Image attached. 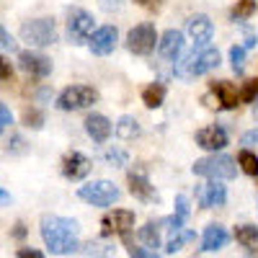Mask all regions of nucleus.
<instances>
[{"instance_id":"f257e3e1","label":"nucleus","mask_w":258,"mask_h":258,"mask_svg":"<svg viewBox=\"0 0 258 258\" xmlns=\"http://www.w3.org/2000/svg\"><path fill=\"white\" fill-rule=\"evenodd\" d=\"M41 240L49 248V253L54 255H73L75 250H80V225L70 217H57V214H44L41 217Z\"/></svg>"},{"instance_id":"f03ea898","label":"nucleus","mask_w":258,"mask_h":258,"mask_svg":"<svg viewBox=\"0 0 258 258\" xmlns=\"http://www.w3.org/2000/svg\"><path fill=\"white\" fill-rule=\"evenodd\" d=\"M220 64V49L214 47H199L194 49L191 54H186L183 59L176 62V75L181 80H191L197 75H204L209 70H214Z\"/></svg>"},{"instance_id":"7ed1b4c3","label":"nucleus","mask_w":258,"mask_h":258,"mask_svg":"<svg viewBox=\"0 0 258 258\" xmlns=\"http://www.w3.org/2000/svg\"><path fill=\"white\" fill-rule=\"evenodd\" d=\"M191 170H194V176H202V178H209V181H230V178L238 176V165H235V160L225 153H214V155L197 160Z\"/></svg>"},{"instance_id":"20e7f679","label":"nucleus","mask_w":258,"mask_h":258,"mask_svg":"<svg viewBox=\"0 0 258 258\" xmlns=\"http://www.w3.org/2000/svg\"><path fill=\"white\" fill-rule=\"evenodd\" d=\"M21 39L29 47H49L57 41V26L52 18H34L21 24Z\"/></svg>"},{"instance_id":"39448f33","label":"nucleus","mask_w":258,"mask_h":258,"mask_svg":"<svg viewBox=\"0 0 258 258\" xmlns=\"http://www.w3.org/2000/svg\"><path fill=\"white\" fill-rule=\"evenodd\" d=\"M98 101V91L91 85H70L57 96V109L62 111H80Z\"/></svg>"},{"instance_id":"423d86ee","label":"nucleus","mask_w":258,"mask_h":258,"mask_svg":"<svg viewBox=\"0 0 258 258\" xmlns=\"http://www.w3.org/2000/svg\"><path fill=\"white\" fill-rule=\"evenodd\" d=\"M78 197H80L83 202L93 204V207H111V204L119 199V188H116L111 181L101 178V181H91V183L80 186V188H78Z\"/></svg>"},{"instance_id":"0eeeda50","label":"nucleus","mask_w":258,"mask_h":258,"mask_svg":"<svg viewBox=\"0 0 258 258\" xmlns=\"http://www.w3.org/2000/svg\"><path fill=\"white\" fill-rule=\"evenodd\" d=\"M158 41H160V36H158V31H155L153 24H140V26H135L132 31L126 34V49L132 52V54L145 57L150 52H155Z\"/></svg>"},{"instance_id":"6e6552de","label":"nucleus","mask_w":258,"mask_h":258,"mask_svg":"<svg viewBox=\"0 0 258 258\" xmlns=\"http://www.w3.org/2000/svg\"><path fill=\"white\" fill-rule=\"evenodd\" d=\"M93 16L83 8H68V36L73 44H83V41H91L93 36Z\"/></svg>"},{"instance_id":"1a4fd4ad","label":"nucleus","mask_w":258,"mask_h":258,"mask_svg":"<svg viewBox=\"0 0 258 258\" xmlns=\"http://www.w3.org/2000/svg\"><path fill=\"white\" fill-rule=\"evenodd\" d=\"M18 64H21V70H24L26 75H31V78H47L52 73V59L47 54H41V52H34V49L21 52Z\"/></svg>"},{"instance_id":"9d476101","label":"nucleus","mask_w":258,"mask_h":258,"mask_svg":"<svg viewBox=\"0 0 258 258\" xmlns=\"http://www.w3.org/2000/svg\"><path fill=\"white\" fill-rule=\"evenodd\" d=\"M91 158L88 155H83L78 153V150H73V153H68L62 158V176L68 178V181H80L91 173Z\"/></svg>"},{"instance_id":"9b49d317","label":"nucleus","mask_w":258,"mask_h":258,"mask_svg":"<svg viewBox=\"0 0 258 258\" xmlns=\"http://www.w3.org/2000/svg\"><path fill=\"white\" fill-rule=\"evenodd\" d=\"M186 34H188V39H191L197 47H207L209 41H212V34H214V26H212L209 16H204V13L191 16V18L186 21Z\"/></svg>"},{"instance_id":"f8f14e48","label":"nucleus","mask_w":258,"mask_h":258,"mask_svg":"<svg viewBox=\"0 0 258 258\" xmlns=\"http://www.w3.org/2000/svg\"><path fill=\"white\" fill-rule=\"evenodd\" d=\"M126 181H129V194H132L135 199H140L145 204L158 202V191H155L153 183L147 181V176L142 173V170H132V173L126 176Z\"/></svg>"},{"instance_id":"ddd939ff","label":"nucleus","mask_w":258,"mask_h":258,"mask_svg":"<svg viewBox=\"0 0 258 258\" xmlns=\"http://www.w3.org/2000/svg\"><path fill=\"white\" fill-rule=\"evenodd\" d=\"M197 202L204 209H214V207H222L227 202V188L220 181H209L204 186L197 188Z\"/></svg>"},{"instance_id":"4468645a","label":"nucleus","mask_w":258,"mask_h":258,"mask_svg":"<svg viewBox=\"0 0 258 258\" xmlns=\"http://www.w3.org/2000/svg\"><path fill=\"white\" fill-rule=\"evenodd\" d=\"M181 52H183V34L176 29H168L158 41V54L168 62H178Z\"/></svg>"},{"instance_id":"2eb2a0df","label":"nucleus","mask_w":258,"mask_h":258,"mask_svg":"<svg viewBox=\"0 0 258 258\" xmlns=\"http://www.w3.org/2000/svg\"><path fill=\"white\" fill-rule=\"evenodd\" d=\"M116 39H119L116 26H101V29H96V34H93L91 41H88V44H91V52L98 54V57L111 54L114 47H116Z\"/></svg>"},{"instance_id":"dca6fc26","label":"nucleus","mask_w":258,"mask_h":258,"mask_svg":"<svg viewBox=\"0 0 258 258\" xmlns=\"http://www.w3.org/2000/svg\"><path fill=\"white\" fill-rule=\"evenodd\" d=\"M101 225H103V235H111V232L126 235L129 227H135V212L132 209H114L111 214H106Z\"/></svg>"},{"instance_id":"f3484780","label":"nucleus","mask_w":258,"mask_h":258,"mask_svg":"<svg viewBox=\"0 0 258 258\" xmlns=\"http://www.w3.org/2000/svg\"><path fill=\"white\" fill-rule=\"evenodd\" d=\"M197 145L204 147V150H212V153H220V150L227 147V132L222 126L212 124V126H204L197 132Z\"/></svg>"},{"instance_id":"a211bd4d","label":"nucleus","mask_w":258,"mask_h":258,"mask_svg":"<svg viewBox=\"0 0 258 258\" xmlns=\"http://www.w3.org/2000/svg\"><path fill=\"white\" fill-rule=\"evenodd\" d=\"M212 93L217 96V103L222 106V109H238L240 106V93H238V88H235L232 83H227V80H214L212 83Z\"/></svg>"},{"instance_id":"6ab92c4d","label":"nucleus","mask_w":258,"mask_h":258,"mask_svg":"<svg viewBox=\"0 0 258 258\" xmlns=\"http://www.w3.org/2000/svg\"><path fill=\"white\" fill-rule=\"evenodd\" d=\"M85 132H88V137L93 140V142H106L111 137V132H114V126H111V121L106 119L103 114H91V116H85Z\"/></svg>"},{"instance_id":"aec40b11","label":"nucleus","mask_w":258,"mask_h":258,"mask_svg":"<svg viewBox=\"0 0 258 258\" xmlns=\"http://www.w3.org/2000/svg\"><path fill=\"white\" fill-rule=\"evenodd\" d=\"M227 240H230V235H227V230L222 227V225H209L207 230H204V238H202V250H207V253H212V250H220V248H225L227 245Z\"/></svg>"},{"instance_id":"412c9836","label":"nucleus","mask_w":258,"mask_h":258,"mask_svg":"<svg viewBox=\"0 0 258 258\" xmlns=\"http://www.w3.org/2000/svg\"><path fill=\"white\" fill-rule=\"evenodd\" d=\"M114 132H116V137L119 140H137L140 137V124H137V119L135 116H119V121L114 124Z\"/></svg>"},{"instance_id":"4be33fe9","label":"nucleus","mask_w":258,"mask_h":258,"mask_svg":"<svg viewBox=\"0 0 258 258\" xmlns=\"http://www.w3.org/2000/svg\"><path fill=\"white\" fill-rule=\"evenodd\" d=\"M163 98H165V85L163 83H150L147 88L142 91V103L147 109H158L163 106Z\"/></svg>"},{"instance_id":"5701e85b","label":"nucleus","mask_w":258,"mask_h":258,"mask_svg":"<svg viewBox=\"0 0 258 258\" xmlns=\"http://www.w3.org/2000/svg\"><path fill=\"white\" fill-rule=\"evenodd\" d=\"M197 240V232L194 230H178V232H173L168 238V243H165V253H176V250H181L183 245H188V243H194Z\"/></svg>"},{"instance_id":"b1692460","label":"nucleus","mask_w":258,"mask_h":258,"mask_svg":"<svg viewBox=\"0 0 258 258\" xmlns=\"http://www.w3.org/2000/svg\"><path fill=\"white\" fill-rule=\"evenodd\" d=\"M235 240H238L240 245H245V248L258 245V227H253V225H240V227H235Z\"/></svg>"},{"instance_id":"393cba45","label":"nucleus","mask_w":258,"mask_h":258,"mask_svg":"<svg viewBox=\"0 0 258 258\" xmlns=\"http://www.w3.org/2000/svg\"><path fill=\"white\" fill-rule=\"evenodd\" d=\"M140 240H142L147 248H160V230H158V222H147L145 227H140Z\"/></svg>"},{"instance_id":"a878e982","label":"nucleus","mask_w":258,"mask_h":258,"mask_svg":"<svg viewBox=\"0 0 258 258\" xmlns=\"http://www.w3.org/2000/svg\"><path fill=\"white\" fill-rule=\"evenodd\" d=\"M255 11H258L255 0H238V3H235V8H232V18H235V21H245V18H250Z\"/></svg>"},{"instance_id":"bb28decb","label":"nucleus","mask_w":258,"mask_h":258,"mask_svg":"<svg viewBox=\"0 0 258 258\" xmlns=\"http://www.w3.org/2000/svg\"><path fill=\"white\" fill-rule=\"evenodd\" d=\"M238 165L245 170L248 176H258V158L250 153V150H240V155H238Z\"/></svg>"},{"instance_id":"cd10ccee","label":"nucleus","mask_w":258,"mask_h":258,"mask_svg":"<svg viewBox=\"0 0 258 258\" xmlns=\"http://www.w3.org/2000/svg\"><path fill=\"white\" fill-rule=\"evenodd\" d=\"M83 253H85V255H96V258H111V255H114V248L106 245V243H98V240H96V243L91 240L88 245L83 248Z\"/></svg>"},{"instance_id":"c85d7f7f","label":"nucleus","mask_w":258,"mask_h":258,"mask_svg":"<svg viewBox=\"0 0 258 258\" xmlns=\"http://www.w3.org/2000/svg\"><path fill=\"white\" fill-rule=\"evenodd\" d=\"M230 62H232V73L243 75V70H245V47H232L230 49Z\"/></svg>"},{"instance_id":"c756f323","label":"nucleus","mask_w":258,"mask_h":258,"mask_svg":"<svg viewBox=\"0 0 258 258\" xmlns=\"http://www.w3.org/2000/svg\"><path fill=\"white\" fill-rule=\"evenodd\" d=\"M24 124L29 129H41L44 126V114H41L39 109H26L24 111Z\"/></svg>"},{"instance_id":"7c9ffc66","label":"nucleus","mask_w":258,"mask_h":258,"mask_svg":"<svg viewBox=\"0 0 258 258\" xmlns=\"http://www.w3.org/2000/svg\"><path fill=\"white\" fill-rule=\"evenodd\" d=\"M240 98H243L245 103H255V101H258V78H253V80H248V83L243 85Z\"/></svg>"},{"instance_id":"2f4dec72","label":"nucleus","mask_w":258,"mask_h":258,"mask_svg":"<svg viewBox=\"0 0 258 258\" xmlns=\"http://www.w3.org/2000/svg\"><path fill=\"white\" fill-rule=\"evenodd\" d=\"M6 150L11 155H24L26 153V140L21 137V135H11V140L6 142Z\"/></svg>"},{"instance_id":"473e14b6","label":"nucleus","mask_w":258,"mask_h":258,"mask_svg":"<svg viewBox=\"0 0 258 258\" xmlns=\"http://www.w3.org/2000/svg\"><path fill=\"white\" fill-rule=\"evenodd\" d=\"M126 153L124 150H109V153H106V163L109 165H126Z\"/></svg>"},{"instance_id":"72a5a7b5","label":"nucleus","mask_w":258,"mask_h":258,"mask_svg":"<svg viewBox=\"0 0 258 258\" xmlns=\"http://www.w3.org/2000/svg\"><path fill=\"white\" fill-rule=\"evenodd\" d=\"M173 214H178V217L186 222V217H188V199L183 197V194H181V197H176V212Z\"/></svg>"},{"instance_id":"f704fd0d","label":"nucleus","mask_w":258,"mask_h":258,"mask_svg":"<svg viewBox=\"0 0 258 258\" xmlns=\"http://www.w3.org/2000/svg\"><path fill=\"white\" fill-rule=\"evenodd\" d=\"M0 39H3V49H6V52H16V49H18L16 39L11 36V31H8V29H0Z\"/></svg>"},{"instance_id":"c9c22d12","label":"nucleus","mask_w":258,"mask_h":258,"mask_svg":"<svg viewBox=\"0 0 258 258\" xmlns=\"http://www.w3.org/2000/svg\"><path fill=\"white\" fill-rule=\"evenodd\" d=\"M121 6H124V0H98V8L106 11V13H114V11H119Z\"/></svg>"},{"instance_id":"e433bc0d","label":"nucleus","mask_w":258,"mask_h":258,"mask_svg":"<svg viewBox=\"0 0 258 258\" xmlns=\"http://www.w3.org/2000/svg\"><path fill=\"white\" fill-rule=\"evenodd\" d=\"M13 124V116H11V109H8V106L3 103V106H0V126H3V129H8Z\"/></svg>"},{"instance_id":"4c0bfd02","label":"nucleus","mask_w":258,"mask_h":258,"mask_svg":"<svg viewBox=\"0 0 258 258\" xmlns=\"http://www.w3.org/2000/svg\"><path fill=\"white\" fill-rule=\"evenodd\" d=\"M129 255L132 258H158V253L147 250V248H129Z\"/></svg>"},{"instance_id":"58836bf2","label":"nucleus","mask_w":258,"mask_h":258,"mask_svg":"<svg viewBox=\"0 0 258 258\" xmlns=\"http://www.w3.org/2000/svg\"><path fill=\"white\" fill-rule=\"evenodd\" d=\"M18 258H44V253L36 248H18Z\"/></svg>"},{"instance_id":"ea45409f","label":"nucleus","mask_w":258,"mask_h":258,"mask_svg":"<svg viewBox=\"0 0 258 258\" xmlns=\"http://www.w3.org/2000/svg\"><path fill=\"white\" fill-rule=\"evenodd\" d=\"M243 34H245V44H243L245 49H250V47H255V44H258V36H255L250 29H245V26H243Z\"/></svg>"},{"instance_id":"a19ab883","label":"nucleus","mask_w":258,"mask_h":258,"mask_svg":"<svg viewBox=\"0 0 258 258\" xmlns=\"http://www.w3.org/2000/svg\"><path fill=\"white\" fill-rule=\"evenodd\" d=\"M240 142H243V145H258V129H253V132H245Z\"/></svg>"},{"instance_id":"79ce46f5","label":"nucleus","mask_w":258,"mask_h":258,"mask_svg":"<svg viewBox=\"0 0 258 258\" xmlns=\"http://www.w3.org/2000/svg\"><path fill=\"white\" fill-rule=\"evenodd\" d=\"M0 70H3V83H11V78H13V70H11V64L3 59L0 62Z\"/></svg>"},{"instance_id":"37998d69","label":"nucleus","mask_w":258,"mask_h":258,"mask_svg":"<svg viewBox=\"0 0 258 258\" xmlns=\"http://www.w3.org/2000/svg\"><path fill=\"white\" fill-rule=\"evenodd\" d=\"M137 3H140L142 8H147V11H155V8L160 6V0H137Z\"/></svg>"},{"instance_id":"c03bdc74","label":"nucleus","mask_w":258,"mask_h":258,"mask_svg":"<svg viewBox=\"0 0 258 258\" xmlns=\"http://www.w3.org/2000/svg\"><path fill=\"white\" fill-rule=\"evenodd\" d=\"M24 235H26V227L18 222V225H16V230H13V238H24Z\"/></svg>"},{"instance_id":"a18cd8bd","label":"nucleus","mask_w":258,"mask_h":258,"mask_svg":"<svg viewBox=\"0 0 258 258\" xmlns=\"http://www.w3.org/2000/svg\"><path fill=\"white\" fill-rule=\"evenodd\" d=\"M0 197H3V204H6V207L11 204V197H8V191H6V188H3V191H0Z\"/></svg>"},{"instance_id":"49530a36","label":"nucleus","mask_w":258,"mask_h":258,"mask_svg":"<svg viewBox=\"0 0 258 258\" xmlns=\"http://www.w3.org/2000/svg\"><path fill=\"white\" fill-rule=\"evenodd\" d=\"M253 114H255V116H258V103H255V106H253Z\"/></svg>"}]
</instances>
